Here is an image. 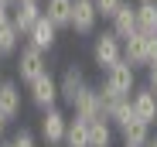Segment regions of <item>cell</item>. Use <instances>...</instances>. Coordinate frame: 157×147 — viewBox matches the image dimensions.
Instances as JSON below:
<instances>
[{
    "label": "cell",
    "mask_w": 157,
    "mask_h": 147,
    "mask_svg": "<svg viewBox=\"0 0 157 147\" xmlns=\"http://www.w3.org/2000/svg\"><path fill=\"white\" fill-rule=\"evenodd\" d=\"M147 86L157 92V62H150V65H147Z\"/></svg>",
    "instance_id": "d4e9b609"
},
{
    "label": "cell",
    "mask_w": 157,
    "mask_h": 147,
    "mask_svg": "<svg viewBox=\"0 0 157 147\" xmlns=\"http://www.w3.org/2000/svg\"><path fill=\"white\" fill-rule=\"evenodd\" d=\"M72 4L75 0H44V17L55 24L58 31H65V28H72Z\"/></svg>",
    "instance_id": "5bb4252c"
},
{
    "label": "cell",
    "mask_w": 157,
    "mask_h": 147,
    "mask_svg": "<svg viewBox=\"0 0 157 147\" xmlns=\"http://www.w3.org/2000/svg\"><path fill=\"white\" fill-rule=\"evenodd\" d=\"M96 24H99L96 4H92V0H75V4H72V28L68 31L89 38V34H96Z\"/></svg>",
    "instance_id": "8992f818"
},
{
    "label": "cell",
    "mask_w": 157,
    "mask_h": 147,
    "mask_svg": "<svg viewBox=\"0 0 157 147\" xmlns=\"http://www.w3.org/2000/svg\"><path fill=\"white\" fill-rule=\"evenodd\" d=\"M144 44H147V65L157 62V31H144Z\"/></svg>",
    "instance_id": "603a6c76"
},
{
    "label": "cell",
    "mask_w": 157,
    "mask_h": 147,
    "mask_svg": "<svg viewBox=\"0 0 157 147\" xmlns=\"http://www.w3.org/2000/svg\"><path fill=\"white\" fill-rule=\"evenodd\" d=\"M0 147H14V144H10V140H0Z\"/></svg>",
    "instance_id": "83f0119b"
},
{
    "label": "cell",
    "mask_w": 157,
    "mask_h": 147,
    "mask_svg": "<svg viewBox=\"0 0 157 147\" xmlns=\"http://www.w3.org/2000/svg\"><path fill=\"white\" fill-rule=\"evenodd\" d=\"M24 38H28V44H34L38 52H51V48H55V38H58V28H55V24H51L44 14H41V21H38V24H34V28L24 34Z\"/></svg>",
    "instance_id": "7c38bea8"
},
{
    "label": "cell",
    "mask_w": 157,
    "mask_h": 147,
    "mask_svg": "<svg viewBox=\"0 0 157 147\" xmlns=\"http://www.w3.org/2000/svg\"><path fill=\"white\" fill-rule=\"evenodd\" d=\"M137 28L140 31H157V0H140L137 4Z\"/></svg>",
    "instance_id": "ffe728a7"
},
{
    "label": "cell",
    "mask_w": 157,
    "mask_h": 147,
    "mask_svg": "<svg viewBox=\"0 0 157 147\" xmlns=\"http://www.w3.org/2000/svg\"><path fill=\"white\" fill-rule=\"evenodd\" d=\"M7 24H14V17H10V4H4V0H0V28H7Z\"/></svg>",
    "instance_id": "cb8c5ba5"
},
{
    "label": "cell",
    "mask_w": 157,
    "mask_h": 147,
    "mask_svg": "<svg viewBox=\"0 0 157 147\" xmlns=\"http://www.w3.org/2000/svg\"><path fill=\"white\" fill-rule=\"evenodd\" d=\"M41 72H48L44 52H38L34 44H24L21 52H17V79H21V82H34Z\"/></svg>",
    "instance_id": "277c9868"
},
{
    "label": "cell",
    "mask_w": 157,
    "mask_h": 147,
    "mask_svg": "<svg viewBox=\"0 0 157 147\" xmlns=\"http://www.w3.org/2000/svg\"><path fill=\"white\" fill-rule=\"evenodd\" d=\"M92 4H96L99 17H113V14H116V7L123 4V0H92Z\"/></svg>",
    "instance_id": "7402d4cb"
},
{
    "label": "cell",
    "mask_w": 157,
    "mask_h": 147,
    "mask_svg": "<svg viewBox=\"0 0 157 147\" xmlns=\"http://www.w3.org/2000/svg\"><path fill=\"white\" fill-rule=\"evenodd\" d=\"M41 14H44V7H41V0H14L10 4V17H14V28L21 31V34H28L34 24L41 21Z\"/></svg>",
    "instance_id": "52a82bcc"
},
{
    "label": "cell",
    "mask_w": 157,
    "mask_h": 147,
    "mask_svg": "<svg viewBox=\"0 0 157 147\" xmlns=\"http://www.w3.org/2000/svg\"><path fill=\"white\" fill-rule=\"evenodd\" d=\"M147 147H157V137H150V140H147Z\"/></svg>",
    "instance_id": "4316f807"
},
{
    "label": "cell",
    "mask_w": 157,
    "mask_h": 147,
    "mask_svg": "<svg viewBox=\"0 0 157 147\" xmlns=\"http://www.w3.org/2000/svg\"><path fill=\"white\" fill-rule=\"evenodd\" d=\"M123 58L133 68H147V44H144V31H133L130 38H123Z\"/></svg>",
    "instance_id": "2e32d148"
},
{
    "label": "cell",
    "mask_w": 157,
    "mask_h": 147,
    "mask_svg": "<svg viewBox=\"0 0 157 147\" xmlns=\"http://www.w3.org/2000/svg\"><path fill=\"white\" fill-rule=\"evenodd\" d=\"M120 137H123V147H147L150 140V123H144V120H130V123L120 127Z\"/></svg>",
    "instance_id": "9a60e30c"
},
{
    "label": "cell",
    "mask_w": 157,
    "mask_h": 147,
    "mask_svg": "<svg viewBox=\"0 0 157 147\" xmlns=\"http://www.w3.org/2000/svg\"><path fill=\"white\" fill-rule=\"evenodd\" d=\"M72 116H82V120H99V116H102L99 86H86L82 92L75 96V103H72Z\"/></svg>",
    "instance_id": "9c48e42d"
},
{
    "label": "cell",
    "mask_w": 157,
    "mask_h": 147,
    "mask_svg": "<svg viewBox=\"0 0 157 147\" xmlns=\"http://www.w3.org/2000/svg\"><path fill=\"white\" fill-rule=\"evenodd\" d=\"M130 103H133V116L144 120V123H157V92L150 86H137L133 96H130Z\"/></svg>",
    "instance_id": "ba28073f"
},
{
    "label": "cell",
    "mask_w": 157,
    "mask_h": 147,
    "mask_svg": "<svg viewBox=\"0 0 157 147\" xmlns=\"http://www.w3.org/2000/svg\"><path fill=\"white\" fill-rule=\"evenodd\" d=\"M65 147H89V120L72 116L65 130Z\"/></svg>",
    "instance_id": "ac0fdd59"
},
{
    "label": "cell",
    "mask_w": 157,
    "mask_h": 147,
    "mask_svg": "<svg viewBox=\"0 0 157 147\" xmlns=\"http://www.w3.org/2000/svg\"><path fill=\"white\" fill-rule=\"evenodd\" d=\"M89 147H113V123L106 116L89 120Z\"/></svg>",
    "instance_id": "e0dca14e"
},
{
    "label": "cell",
    "mask_w": 157,
    "mask_h": 147,
    "mask_svg": "<svg viewBox=\"0 0 157 147\" xmlns=\"http://www.w3.org/2000/svg\"><path fill=\"white\" fill-rule=\"evenodd\" d=\"M65 130H68V116L58 106L44 110V116H41V140L48 147H58V144H65Z\"/></svg>",
    "instance_id": "5b68a950"
},
{
    "label": "cell",
    "mask_w": 157,
    "mask_h": 147,
    "mask_svg": "<svg viewBox=\"0 0 157 147\" xmlns=\"http://www.w3.org/2000/svg\"><path fill=\"white\" fill-rule=\"evenodd\" d=\"M4 130H7V116L0 113V140H4Z\"/></svg>",
    "instance_id": "484cf974"
},
{
    "label": "cell",
    "mask_w": 157,
    "mask_h": 147,
    "mask_svg": "<svg viewBox=\"0 0 157 147\" xmlns=\"http://www.w3.org/2000/svg\"><path fill=\"white\" fill-rule=\"evenodd\" d=\"M86 86H89V82H86V72L78 68V65H68V68L62 72V79H58V96L72 106V103H75V96L82 92Z\"/></svg>",
    "instance_id": "8fae6325"
},
{
    "label": "cell",
    "mask_w": 157,
    "mask_h": 147,
    "mask_svg": "<svg viewBox=\"0 0 157 147\" xmlns=\"http://www.w3.org/2000/svg\"><path fill=\"white\" fill-rule=\"evenodd\" d=\"M0 113L7 120L21 116V86L10 82V79H0Z\"/></svg>",
    "instance_id": "4fadbf2b"
},
{
    "label": "cell",
    "mask_w": 157,
    "mask_h": 147,
    "mask_svg": "<svg viewBox=\"0 0 157 147\" xmlns=\"http://www.w3.org/2000/svg\"><path fill=\"white\" fill-rule=\"evenodd\" d=\"M21 31L14 28V24H7V28H0V58H10L21 52Z\"/></svg>",
    "instance_id": "d6986e66"
},
{
    "label": "cell",
    "mask_w": 157,
    "mask_h": 147,
    "mask_svg": "<svg viewBox=\"0 0 157 147\" xmlns=\"http://www.w3.org/2000/svg\"><path fill=\"white\" fill-rule=\"evenodd\" d=\"M28 92H31V103L44 113V110H51L62 96H58V79L51 75V72H41V75L34 79V82H28Z\"/></svg>",
    "instance_id": "3957f363"
},
{
    "label": "cell",
    "mask_w": 157,
    "mask_h": 147,
    "mask_svg": "<svg viewBox=\"0 0 157 147\" xmlns=\"http://www.w3.org/2000/svg\"><path fill=\"white\" fill-rule=\"evenodd\" d=\"M10 144H14V147H38L34 133H31V130H24V127H21V130H17L14 137H10Z\"/></svg>",
    "instance_id": "44dd1931"
},
{
    "label": "cell",
    "mask_w": 157,
    "mask_h": 147,
    "mask_svg": "<svg viewBox=\"0 0 157 147\" xmlns=\"http://www.w3.org/2000/svg\"><path fill=\"white\" fill-rule=\"evenodd\" d=\"M102 86L113 89L116 96H133V89H137V68L123 58V62H116V65H109L106 72H102Z\"/></svg>",
    "instance_id": "7a4b0ae2"
},
{
    "label": "cell",
    "mask_w": 157,
    "mask_h": 147,
    "mask_svg": "<svg viewBox=\"0 0 157 147\" xmlns=\"http://www.w3.org/2000/svg\"><path fill=\"white\" fill-rule=\"evenodd\" d=\"M109 31H113L116 38H130L133 31H140V28H137V4L123 0V4L116 7V14L109 17Z\"/></svg>",
    "instance_id": "30bf717a"
},
{
    "label": "cell",
    "mask_w": 157,
    "mask_h": 147,
    "mask_svg": "<svg viewBox=\"0 0 157 147\" xmlns=\"http://www.w3.org/2000/svg\"><path fill=\"white\" fill-rule=\"evenodd\" d=\"M4 4H14V0H4Z\"/></svg>",
    "instance_id": "f1b7e54d"
},
{
    "label": "cell",
    "mask_w": 157,
    "mask_h": 147,
    "mask_svg": "<svg viewBox=\"0 0 157 147\" xmlns=\"http://www.w3.org/2000/svg\"><path fill=\"white\" fill-rule=\"evenodd\" d=\"M92 62L99 65V72H106L109 65L123 62V38H116L113 31H99L92 38Z\"/></svg>",
    "instance_id": "6da1fadb"
}]
</instances>
